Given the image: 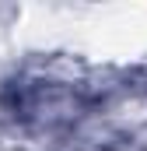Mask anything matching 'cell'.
<instances>
[{
  "instance_id": "6da1fadb",
  "label": "cell",
  "mask_w": 147,
  "mask_h": 151,
  "mask_svg": "<svg viewBox=\"0 0 147 151\" xmlns=\"http://www.w3.org/2000/svg\"><path fill=\"white\" fill-rule=\"evenodd\" d=\"M102 102V88L77 63H32L4 88V113L28 134H63Z\"/></svg>"
}]
</instances>
